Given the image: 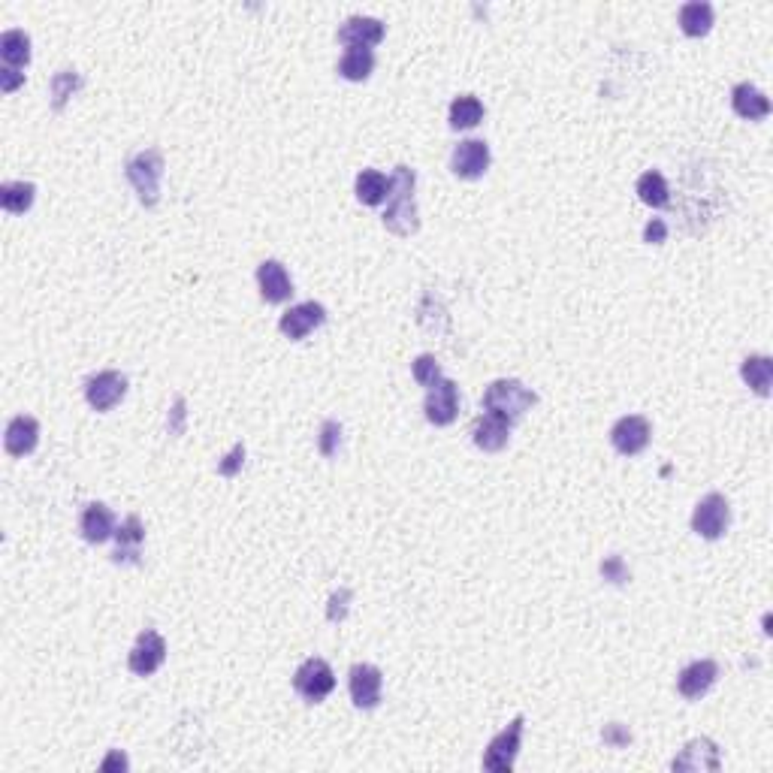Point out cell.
Segmentation results:
<instances>
[{
	"label": "cell",
	"mask_w": 773,
	"mask_h": 773,
	"mask_svg": "<svg viewBox=\"0 0 773 773\" xmlns=\"http://www.w3.org/2000/svg\"><path fill=\"white\" fill-rule=\"evenodd\" d=\"M484 411L487 414H496V417H505L508 423L520 420L532 405H538V393L529 390L523 381L517 378H499L493 381L487 390H484Z\"/></svg>",
	"instance_id": "3957f363"
},
{
	"label": "cell",
	"mask_w": 773,
	"mask_h": 773,
	"mask_svg": "<svg viewBox=\"0 0 773 773\" xmlns=\"http://www.w3.org/2000/svg\"><path fill=\"white\" fill-rule=\"evenodd\" d=\"M731 526V505L722 493H707L692 511V532L704 541H719Z\"/></svg>",
	"instance_id": "5b68a950"
},
{
	"label": "cell",
	"mask_w": 773,
	"mask_h": 773,
	"mask_svg": "<svg viewBox=\"0 0 773 773\" xmlns=\"http://www.w3.org/2000/svg\"><path fill=\"white\" fill-rule=\"evenodd\" d=\"M348 601H351V589L333 592L330 607H327V620H330V623H342V620H345V616H348Z\"/></svg>",
	"instance_id": "d590c367"
},
{
	"label": "cell",
	"mask_w": 773,
	"mask_h": 773,
	"mask_svg": "<svg viewBox=\"0 0 773 773\" xmlns=\"http://www.w3.org/2000/svg\"><path fill=\"white\" fill-rule=\"evenodd\" d=\"M650 438H653V426L641 414H626V417L616 420L613 429H610V444H613L616 453H623V456L644 453L650 447Z\"/></svg>",
	"instance_id": "30bf717a"
},
{
	"label": "cell",
	"mask_w": 773,
	"mask_h": 773,
	"mask_svg": "<svg viewBox=\"0 0 773 773\" xmlns=\"http://www.w3.org/2000/svg\"><path fill=\"white\" fill-rule=\"evenodd\" d=\"M293 689L305 704H321L336 689V674L324 659H305L293 674Z\"/></svg>",
	"instance_id": "277c9868"
},
{
	"label": "cell",
	"mask_w": 773,
	"mask_h": 773,
	"mask_svg": "<svg viewBox=\"0 0 773 773\" xmlns=\"http://www.w3.org/2000/svg\"><path fill=\"white\" fill-rule=\"evenodd\" d=\"M680 31L686 37H707L713 31V7L707 0H692L680 7Z\"/></svg>",
	"instance_id": "d4e9b609"
},
{
	"label": "cell",
	"mask_w": 773,
	"mask_h": 773,
	"mask_svg": "<svg viewBox=\"0 0 773 773\" xmlns=\"http://www.w3.org/2000/svg\"><path fill=\"white\" fill-rule=\"evenodd\" d=\"M484 115H487V109H484V103L475 94H459L450 103L447 121H450L453 130H472V127H478L484 121Z\"/></svg>",
	"instance_id": "603a6c76"
},
{
	"label": "cell",
	"mask_w": 773,
	"mask_h": 773,
	"mask_svg": "<svg viewBox=\"0 0 773 773\" xmlns=\"http://www.w3.org/2000/svg\"><path fill=\"white\" fill-rule=\"evenodd\" d=\"M668 239V224L662 221V218H653L647 227H644V242H650V245H662Z\"/></svg>",
	"instance_id": "74e56055"
},
{
	"label": "cell",
	"mask_w": 773,
	"mask_h": 773,
	"mask_svg": "<svg viewBox=\"0 0 773 773\" xmlns=\"http://www.w3.org/2000/svg\"><path fill=\"white\" fill-rule=\"evenodd\" d=\"M142 541H145V526H142L139 514L124 517V523L115 529V553H112V562H118V565H139Z\"/></svg>",
	"instance_id": "e0dca14e"
},
{
	"label": "cell",
	"mask_w": 773,
	"mask_h": 773,
	"mask_svg": "<svg viewBox=\"0 0 773 773\" xmlns=\"http://www.w3.org/2000/svg\"><path fill=\"white\" fill-rule=\"evenodd\" d=\"M342 447V423L339 420H324L321 423V435H318V450L333 459Z\"/></svg>",
	"instance_id": "d6a6232c"
},
{
	"label": "cell",
	"mask_w": 773,
	"mask_h": 773,
	"mask_svg": "<svg viewBox=\"0 0 773 773\" xmlns=\"http://www.w3.org/2000/svg\"><path fill=\"white\" fill-rule=\"evenodd\" d=\"M731 106H734V112L740 115V118H746V121H764L767 115H770V100H767V94L764 91H758L755 85H749V82H740V85H734V91H731Z\"/></svg>",
	"instance_id": "7402d4cb"
},
{
	"label": "cell",
	"mask_w": 773,
	"mask_h": 773,
	"mask_svg": "<svg viewBox=\"0 0 773 773\" xmlns=\"http://www.w3.org/2000/svg\"><path fill=\"white\" fill-rule=\"evenodd\" d=\"M354 191L363 206H381L390 197V179L381 170H363L354 182Z\"/></svg>",
	"instance_id": "83f0119b"
},
{
	"label": "cell",
	"mask_w": 773,
	"mask_h": 773,
	"mask_svg": "<svg viewBox=\"0 0 773 773\" xmlns=\"http://www.w3.org/2000/svg\"><path fill=\"white\" fill-rule=\"evenodd\" d=\"M79 88H82V76H79L76 70H58V73L52 76V85H49L52 109L61 112Z\"/></svg>",
	"instance_id": "4dcf8cb0"
},
{
	"label": "cell",
	"mask_w": 773,
	"mask_h": 773,
	"mask_svg": "<svg viewBox=\"0 0 773 773\" xmlns=\"http://www.w3.org/2000/svg\"><path fill=\"white\" fill-rule=\"evenodd\" d=\"M635 191H638L641 203L650 206V209H665L671 203V188H668V182H665V176L659 170H647L638 179Z\"/></svg>",
	"instance_id": "f1b7e54d"
},
{
	"label": "cell",
	"mask_w": 773,
	"mask_h": 773,
	"mask_svg": "<svg viewBox=\"0 0 773 773\" xmlns=\"http://www.w3.org/2000/svg\"><path fill=\"white\" fill-rule=\"evenodd\" d=\"M124 396H127V378L121 372L106 369V372H97L85 381V399L100 414L112 411Z\"/></svg>",
	"instance_id": "4fadbf2b"
},
{
	"label": "cell",
	"mask_w": 773,
	"mask_h": 773,
	"mask_svg": "<svg viewBox=\"0 0 773 773\" xmlns=\"http://www.w3.org/2000/svg\"><path fill=\"white\" fill-rule=\"evenodd\" d=\"M423 414H426V420H429L432 426H450V423L459 417V384L450 381V378L435 381V384L426 390Z\"/></svg>",
	"instance_id": "8fae6325"
},
{
	"label": "cell",
	"mask_w": 773,
	"mask_h": 773,
	"mask_svg": "<svg viewBox=\"0 0 773 773\" xmlns=\"http://www.w3.org/2000/svg\"><path fill=\"white\" fill-rule=\"evenodd\" d=\"M411 372H414V381L420 384V387H432L435 381H441V366H438V360L432 357V354H420L414 363H411Z\"/></svg>",
	"instance_id": "1f68e13d"
},
{
	"label": "cell",
	"mask_w": 773,
	"mask_h": 773,
	"mask_svg": "<svg viewBox=\"0 0 773 773\" xmlns=\"http://www.w3.org/2000/svg\"><path fill=\"white\" fill-rule=\"evenodd\" d=\"M182 423H185V399H176V405H173V423H170V435H179V432H182Z\"/></svg>",
	"instance_id": "ab89813d"
},
{
	"label": "cell",
	"mask_w": 773,
	"mask_h": 773,
	"mask_svg": "<svg viewBox=\"0 0 773 773\" xmlns=\"http://www.w3.org/2000/svg\"><path fill=\"white\" fill-rule=\"evenodd\" d=\"M472 441L475 447H481L484 453H499L508 447L511 441V423L505 417H496V414H481L475 423H472Z\"/></svg>",
	"instance_id": "ac0fdd59"
},
{
	"label": "cell",
	"mask_w": 773,
	"mask_h": 773,
	"mask_svg": "<svg viewBox=\"0 0 773 773\" xmlns=\"http://www.w3.org/2000/svg\"><path fill=\"white\" fill-rule=\"evenodd\" d=\"M257 284H260V296L269 305H281L293 296V281H290L284 263H278V260H263L257 266Z\"/></svg>",
	"instance_id": "2e32d148"
},
{
	"label": "cell",
	"mask_w": 773,
	"mask_h": 773,
	"mask_svg": "<svg viewBox=\"0 0 773 773\" xmlns=\"http://www.w3.org/2000/svg\"><path fill=\"white\" fill-rule=\"evenodd\" d=\"M167 662V641L161 632L145 629L139 632L130 656H127V668L133 677H151L154 671H161V665Z\"/></svg>",
	"instance_id": "9c48e42d"
},
{
	"label": "cell",
	"mask_w": 773,
	"mask_h": 773,
	"mask_svg": "<svg viewBox=\"0 0 773 773\" xmlns=\"http://www.w3.org/2000/svg\"><path fill=\"white\" fill-rule=\"evenodd\" d=\"M25 82V73H19V70H10V67H4L0 70V91L4 94H13L19 85Z\"/></svg>",
	"instance_id": "f35d334b"
},
{
	"label": "cell",
	"mask_w": 773,
	"mask_h": 773,
	"mask_svg": "<svg viewBox=\"0 0 773 773\" xmlns=\"http://www.w3.org/2000/svg\"><path fill=\"white\" fill-rule=\"evenodd\" d=\"M336 40H339L345 49H351V46L372 49V46H378V43L384 40V22H381V19H372V16H351V19L339 28Z\"/></svg>",
	"instance_id": "ffe728a7"
},
{
	"label": "cell",
	"mask_w": 773,
	"mask_h": 773,
	"mask_svg": "<svg viewBox=\"0 0 773 773\" xmlns=\"http://www.w3.org/2000/svg\"><path fill=\"white\" fill-rule=\"evenodd\" d=\"M490 164H493V154L484 139H462L450 151V173L456 179L475 182V179L487 176Z\"/></svg>",
	"instance_id": "52a82bcc"
},
{
	"label": "cell",
	"mask_w": 773,
	"mask_h": 773,
	"mask_svg": "<svg viewBox=\"0 0 773 773\" xmlns=\"http://www.w3.org/2000/svg\"><path fill=\"white\" fill-rule=\"evenodd\" d=\"M324 324H327V308L315 299H308V302H299V305L287 308V312L281 315V321H278V330H281L284 339L302 342Z\"/></svg>",
	"instance_id": "ba28073f"
},
{
	"label": "cell",
	"mask_w": 773,
	"mask_h": 773,
	"mask_svg": "<svg viewBox=\"0 0 773 773\" xmlns=\"http://www.w3.org/2000/svg\"><path fill=\"white\" fill-rule=\"evenodd\" d=\"M375 70V52L363 49V46H351L345 49L342 61H339V76L348 82H366Z\"/></svg>",
	"instance_id": "4316f807"
},
{
	"label": "cell",
	"mask_w": 773,
	"mask_h": 773,
	"mask_svg": "<svg viewBox=\"0 0 773 773\" xmlns=\"http://www.w3.org/2000/svg\"><path fill=\"white\" fill-rule=\"evenodd\" d=\"M348 692H351L354 707L375 710L381 704V695H384V674L369 662H357L348 671Z\"/></svg>",
	"instance_id": "7c38bea8"
},
{
	"label": "cell",
	"mask_w": 773,
	"mask_h": 773,
	"mask_svg": "<svg viewBox=\"0 0 773 773\" xmlns=\"http://www.w3.org/2000/svg\"><path fill=\"white\" fill-rule=\"evenodd\" d=\"M0 58H4V64L10 70L28 67L31 64V37L19 28L4 31V37H0Z\"/></svg>",
	"instance_id": "484cf974"
},
{
	"label": "cell",
	"mask_w": 773,
	"mask_h": 773,
	"mask_svg": "<svg viewBox=\"0 0 773 773\" xmlns=\"http://www.w3.org/2000/svg\"><path fill=\"white\" fill-rule=\"evenodd\" d=\"M523 725H526V716H514L508 728H502L490 743H487V752H484V770H493V773H511L514 764H517V755H520V740H523Z\"/></svg>",
	"instance_id": "8992f818"
},
{
	"label": "cell",
	"mask_w": 773,
	"mask_h": 773,
	"mask_svg": "<svg viewBox=\"0 0 773 773\" xmlns=\"http://www.w3.org/2000/svg\"><path fill=\"white\" fill-rule=\"evenodd\" d=\"M414 188H417V173L405 164H399L393 170V179H390V197H387V209H384V227L393 233V236H414L420 230V215H417V197H414Z\"/></svg>",
	"instance_id": "6da1fadb"
},
{
	"label": "cell",
	"mask_w": 773,
	"mask_h": 773,
	"mask_svg": "<svg viewBox=\"0 0 773 773\" xmlns=\"http://www.w3.org/2000/svg\"><path fill=\"white\" fill-rule=\"evenodd\" d=\"M245 466V444H233V450L218 462V475L221 478H236Z\"/></svg>",
	"instance_id": "e575fe53"
},
{
	"label": "cell",
	"mask_w": 773,
	"mask_h": 773,
	"mask_svg": "<svg viewBox=\"0 0 773 773\" xmlns=\"http://www.w3.org/2000/svg\"><path fill=\"white\" fill-rule=\"evenodd\" d=\"M37 200V188L31 182H4L0 185V206L10 215H25Z\"/></svg>",
	"instance_id": "f546056e"
},
{
	"label": "cell",
	"mask_w": 773,
	"mask_h": 773,
	"mask_svg": "<svg viewBox=\"0 0 773 773\" xmlns=\"http://www.w3.org/2000/svg\"><path fill=\"white\" fill-rule=\"evenodd\" d=\"M740 378L749 384L752 393L758 396H770V384H773V360L767 354H749L740 363Z\"/></svg>",
	"instance_id": "cb8c5ba5"
},
{
	"label": "cell",
	"mask_w": 773,
	"mask_h": 773,
	"mask_svg": "<svg viewBox=\"0 0 773 773\" xmlns=\"http://www.w3.org/2000/svg\"><path fill=\"white\" fill-rule=\"evenodd\" d=\"M40 444V423L28 414H19L7 423V432H4V447L10 456L22 459L28 453H34Z\"/></svg>",
	"instance_id": "44dd1931"
},
{
	"label": "cell",
	"mask_w": 773,
	"mask_h": 773,
	"mask_svg": "<svg viewBox=\"0 0 773 773\" xmlns=\"http://www.w3.org/2000/svg\"><path fill=\"white\" fill-rule=\"evenodd\" d=\"M719 680V665L713 659H698L692 665H686L677 677V692L686 701H701Z\"/></svg>",
	"instance_id": "5bb4252c"
},
{
	"label": "cell",
	"mask_w": 773,
	"mask_h": 773,
	"mask_svg": "<svg viewBox=\"0 0 773 773\" xmlns=\"http://www.w3.org/2000/svg\"><path fill=\"white\" fill-rule=\"evenodd\" d=\"M722 767V758H719V746L710 740V737H695L689 740L680 755L671 761V770H719Z\"/></svg>",
	"instance_id": "9a60e30c"
},
{
	"label": "cell",
	"mask_w": 773,
	"mask_h": 773,
	"mask_svg": "<svg viewBox=\"0 0 773 773\" xmlns=\"http://www.w3.org/2000/svg\"><path fill=\"white\" fill-rule=\"evenodd\" d=\"M115 514L109 505L103 502H91L85 505L82 517H79V532L88 544H106L109 538H115Z\"/></svg>",
	"instance_id": "d6986e66"
},
{
	"label": "cell",
	"mask_w": 773,
	"mask_h": 773,
	"mask_svg": "<svg viewBox=\"0 0 773 773\" xmlns=\"http://www.w3.org/2000/svg\"><path fill=\"white\" fill-rule=\"evenodd\" d=\"M601 737H604V743H610V746H629V743H632V734H629L623 725H616V722H610V725L601 731Z\"/></svg>",
	"instance_id": "8d00e7d4"
},
{
	"label": "cell",
	"mask_w": 773,
	"mask_h": 773,
	"mask_svg": "<svg viewBox=\"0 0 773 773\" xmlns=\"http://www.w3.org/2000/svg\"><path fill=\"white\" fill-rule=\"evenodd\" d=\"M164 170H167V161H164V151H161V148L136 151L133 158L127 161V167H124V176H127L130 188L136 191V197H139V203H142L145 209H154V206L161 203Z\"/></svg>",
	"instance_id": "7a4b0ae2"
},
{
	"label": "cell",
	"mask_w": 773,
	"mask_h": 773,
	"mask_svg": "<svg viewBox=\"0 0 773 773\" xmlns=\"http://www.w3.org/2000/svg\"><path fill=\"white\" fill-rule=\"evenodd\" d=\"M601 577H604L607 583H613V586H626V583L632 580V571H629V565L623 562V556H607V559L601 562Z\"/></svg>",
	"instance_id": "836d02e7"
}]
</instances>
